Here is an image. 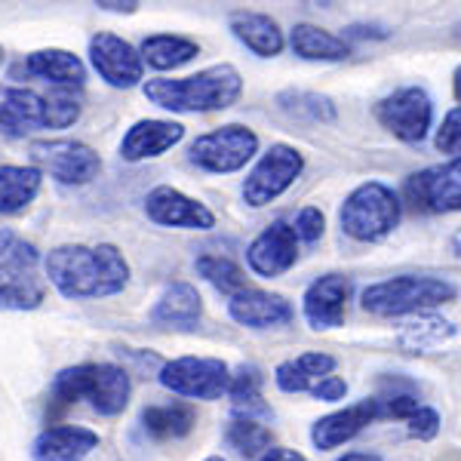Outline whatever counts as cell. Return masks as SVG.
<instances>
[{
    "mask_svg": "<svg viewBox=\"0 0 461 461\" xmlns=\"http://www.w3.org/2000/svg\"><path fill=\"white\" fill-rule=\"evenodd\" d=\"M228 314L234 323L247 326V330H274V326H286L293 320V304L284 295L262 293V289H240L230 295Z\"/></svg>",
    "mask_w": 461,
    "mask_h": 461,
    "instance_id": "19",
    "label": "cell"
},
{
    "mask_svg": "<svg viewBox=\"0 0 461 461\" xmlns=\"http://www.w3.org/2000/svg\"><path fill=\"white\" fill-rule=\"evenodd\" d=\"M258 461H304V456H299L295 449H265Z\"/></svg>",
    "mask_w": 461,
    "mask_h": 461,
    "instance_id": "43",
    "label": "cell"
},
{
    "mask_svg": "<svg viewBox=\"0 0 461 461\" xmlns=\"http://www.w3.org/2000/svg\"><path fill=\"white\" fill-rule=\"evenodd\" d=\"M200 317H203V299L191 284H169L151 311L154 326L160 330L188 332L200 323Z\"/></svg>",
    "mask_w": 461,
    "mask_h": 461,
    "instance_id": "23",
    "label": "cell"
},
{
    "mask_svg": "<svg viewBox=\"0 0 461 461\" xmlns=\"http://www.w3.org/2000/svg\"><path fill=\"white\" fill-rule=\"evenodd\" d=\"M382 406V419H409L419 409V400L412 393H391V397H378Z\"/></svg>",
    "mask_w": 461,
    "mask_h": 461,
    "instance_id": "39",
    "label": "cell"
},
{
    "mask_svg": "<svg viewBox=\"0 0 461 461\" xmlns=\"http://www.w3.org/2000/svg\"><path fill=\"white\" fill-rule=\"evenodd\" d=\"M388 32L382 25H351L345 32V41H384Z\"/></svg>",
    "mask_w": 461,
    "mask_h": 461,
    "instance_id": "41",
    "label": "cell"
},
{
    "mask_svg": "<svg viewBox=\"0 0 461 461\" xmlns=\"http://www.w3.org/2000/svg\"><path fill=\"white\" fill-rule=\"evenodd\" d=\"M348 299H351V280L345 274H326L304 289L302 311L311 330H336L345 323Z\"/></svg>",
    "mask_w": 461,
    "mask_h": 461,
    "instance_id": "17",
    "label": "cell"
},
{
    "mask_svg": "<svg viewBox=\"0 0 461 461\" xmlns=\"http://www.w3.org/2000/svg\"><path fill=\"white\" fill-rule=\"evenodd\" d=\"M293 228H295L299 243H317L326 230V215L320 212V206H304V210H299V215H295Z\"/></svg>",
    "mask_w": 461,
    "mask_h": 461,
    "instance_id": "38",
    "label": "cell"
},
{
    "mask_svg": "<svg viewBox=\"0 0 461 461\" xmlns=\"http://www.w3.org/2000/svg\"><path fill=\"white\" fill-rule=\"evenodd\" d=\"M145 65L154 71H176L200 56V43L182 34H151L139 47Z\"/></svg>",
    "mask_w": 461,
    "mask_h": 461,
    "instance_id": "26",
    "label": "cell"
},
{
    "mask_svg": "<svg viewBox=\"0 0 461 461\" xmlns=\"http://www.w3.org/2000/svg\"><path fill=\"white\" fill-rule=\"evenodd\" d=\"M336 369V357L330 354H302L295 360H286L274 369V382L284 393H302L311 391V384L320 382Z\"/></svg>",
    "mask_w": 461,
    "mask_h": 461,
    "instance_id": "29",
    "label": "cell"
},
{
    "mask_svg": "<svg viewBox=\"0 0 461 461\" xmlns=\"http://www.w3.org/2000/svg\"><path fill=\"white\" fill-rule=\"evenodd\" d=\"M320 6H323V10H332V4H336V0H317Z\"/></svg>",
    "mask_w": 461,
    "mask_h": 461,
    "instance_id": "47",
    "label": "cell"
},
{
    "mask_svg": "<svg viewBox=\"0 0 461 461\" xmlns=\"http://www.w3.org/2000/svg\"><path fill=\"white\" fill-rule=\"evenodd\" d=\"M228 443L234 446L240 456L256 458V456H262L265 449H271L274 434L256 419V415L237 412V419H230V425H228Z\"/></svg>",
    "mask_w": 461,
    "mask_h": 461,
    "instance_id": "33",
    "label": "cell"
},
{
    "mask_svg": "<svg viewBox=\"0 0 461 461\" xmlns=\"http://www.w3.org/2000/svg\"><path fill=\"white\" fill-rule=\"evenodd\" d=\"M449 247H452V252H456V256L461 258V228L456 230V234H452V240H449Z\"/></svg>",
    "mask_w": 461,
    "mask_h": 461,
    "instance_id": "46",
    "label": "cell"
},
{
    "mask_svg": "<svg viewBox=\"0 0 461 461\" xmlns=\"http://www.w3.org/2000/svg\"><path fill=\"white\" fill-rule=\"evenodd\" d=\"M456 299V286L428 274H400L363 289L360 308L373 317H406Z\"/></svg>",
    "mask_w": 461,
    "mask_h": 461,
    "instance_id": "5",
    "label": "cell"
},
{
    "mask_svg": "<svg viewBox=\"0 0 461 461\" xmlns=\"http://www.w3.org/2000/svg\"><path fill=\"white\" fill-rule=\"evenodd\" d=\"M299 262V237L286 221H271L247 249V265L258 277H280Z\"/></svg>",
    "mask_w": 461,
    "mask_h": 461,
    "instance_id": "15",
    "label": "cell"
},
{
    "mask_svg": "<svg viewBox=\"0 0 461 461\" xmlns=\"http://www.w3.org/2000/svg\"><path fill=\"white\" fill-rule=\"evenodd\" d=\"M32 163L43 176L56 178L65 188H84L102 173V158L95 148L74 139H53V142H34L28 148Z\"/></svg>",
    "mask_w": 461,
    "mask_h": 461,
    "instance_id": "9",
    "label": "cell"
},
{
    "mask_svg": "<svg viewBox=\"0 0 461 461\" xmlns=\"http://www.w3.org/2000/svg\"><path fill=\"white\" fill-rule=\"evenodd\" d=\"M434 148L440 154H461V105L443 117L440 130L434 136Z\"/></svg>",
    "mask_w": 461,
    "mask_h": 461,
    "instance_id": "36",
    "label": "cell"
},
{
    "mask_svg": "<svg viewBox=\"0 0 461 461\" xmlns=\"http://www.w3.org/2000/svg\"><path fill=\"white\" fill-rule=\"evenodd\" d=\"M228 28L258 59H274L284 53L286 47V37L280 32V25L271 16H265V13H249V10L230 13Z\"/></svg>",
    "mask_w": 461,
    "mask_h": 461,
    "instance_id": "22",
    "label": "cell"
},
{
    "mask_svg": "<svg viewBox=\"0 0 461 461\" xmlns=\"http://www.w3.org/2000/svg\"><path fill=\"white\" fill-rule=\"evenodd\" d=\"M142 0H95V6L105 13H114V16H132L139 10Z\"/></svg>",
    "mask_w": 461,
    "mask_h": 461,
    "instance_id": "42",
    "label": "cell"
},
{
    "mask_svg": "<svg viewBox=\"0 0 461 461\" xmlns=\"http://www.w3.org/2000/svg\"><path fill=\"white\" fill-rule=\"evenodd\" d=\"M0 262L16 265V267H32L37 265V249L32 243H25L13 230H0Z\"/></svg>",
    "mask_w": 461,
    "mask_h": 461,
    "instance_id": "35",
    "label": "cell"
},
{
    "mask_svg": "<svg viewBox=\"0 0 461 461\" xmlns=\"http://www.w3.org/2000/svg\"><path fill=\"white\" fill-rule=\"evenodd\" d=\"M302 173L304 154L299 148L286 142L271 145L256 160V167L249 169L247 178H243V203L252 206V210H262V206L274 203L277 197H284Z\"/></svg>",
    "mask_w": 461,
    "mask_h": 461,
    "instance_id": "8",
    "label": "cell"
},
{
    "mask_svg": "<svg viewBox=\"0 0 461 461\" xmlns=\"http://www.w3.org/2000/svg\"><path fill=\"white\" fill-rule=\"evenodd\" d=\"M206 461H225V458H221V456H210V458H206Z\"/></svg>",
    "mask_w": 461,
    "mask_h": 461,
    "instance_id": "48",
    "label": "cell"
},
{
    "mask_svg": "<svg viewBox=\"0 0 461 461\" xmlns=\"http://www.w3.org/2000/svg\"><path fill=\"white\" fill-rule=\"evenodd\" d=\"M277 108L289 117H299V121L311 123H336L339 117L336 102L330 95L311 93V89H284L277 95Z\"/></svg>",
    "mask_w": 461,
    "mask_h": 461,
    "instance_id": "31",
    "label": "cell"
},
{
    "mask_svg": "<svg viewBox=\"0 0 461 461\" xmlns=\"http://www.w3.org/2000/svg\"><path fill=\"white\" fill-rule=\"evenodd\" d=\"M456 37H458V41H461V25H456Z\"/></svg>",
    "mask_w": 461,
    "mask_h": 461,
    "instance_id": "50",
    "label": "cell"
},
{
    "mask_svg": "<svg viewBox=\"0 0 461 461\" xmlns=\"http://www.w3.org/2000/svg\"><path fill=\"white\" fill-rule=\"evenodd\" d=\"M142 93L151 105L173 114H210L225 111L240 99L243 77L234 65L221 62L188 77H154L142 86Z\"/></svg>",
    "mask_w": 461,
    "mask_h": 461,
    "instance_id": "2",
    "label": "cell"
},
{
    "mask_svg": "<svg viewBox=\"0 0 461 461\" xmlns=\"http://www.w3.org/2000/svg\"><path fill=\"white\" fill-rule=\"evenodd\" d=\"M375 121L406 145H419L434 126V102L421 86H403L375 105Z\"/></svg>",
    "mask_w": 461,
    "mask_h": 461,
    "instance_id": "11",
    "label": "cell"
},
{
    "mask_svg": "<svg viewBox=\"0 0 461 461\" xmlns=\"http://www.w3.org/2000/svg\"><path fill=\"white\" fill-rule=\"evenodd\" d=\"M89 65L114 89H132L145 80V59L130 41L99 32L89 37Z\"/></svg>",
    "mask_w": 461,
    "mask_h": 461,
    "instance_id": "13",
    "label": "cell"
},
{
    "mask_svg": "<svg viewBox=\"0 0 461 461\" xmlns=\"http://www.w3.org/2000/svg\"><path fill=\"white\" fill-rule=\"evenodd\" d=\"M13 80H43L53 86H84L86 84V65L80 56L68 53V50H34L22 59L19 65H13Z\"/></svg>",
    "mask_w": 461,
    "mask_h": 461,
    "instance_id": "16",
    "label": "cell"
},
{
    "mask_svg": "<svg viewBox=\"0 0 461 461\" xmlns=\"http://www.w3.org/2000/svg\"><path fill=\"white\" fill-rule=\"evenodd\" d=\"M185 139V126L176 121H136L121 139V158L126 163H142L160 158Z\"/></svg>",
    "mask_w": 461,
    "mask_h": 461,
    "instance_id": "20",
    "label": "cell"
},
{
    "mask_svg": "<svg viewBox=\"0 0 461 461\" xmlns=\"http://www.w3.org/2000/svg\"><path fill=\"white\" fill-rule=\"evenodd\" d=\"M99 446V434L77 425H59L43 430L34 440V461H84Z\"/></svg>",
    "mask_w": 461,
    "mask_h": 461,
    "instance_id": "21",
    "label": "cell"
},
{
    "mask_svg": "<svg viewBox=\"0 0 461 461\" xmlns=\"http://www.w3.org/2000/svg\"><path fill=\"white\" fill-rule=\"evenodd\" d=\"M256 154H258V136L243 123H225L212 132H203L188 148L191 163L212 176L240 173Z\"/></svg>",
    "mask_w": 461,
    "mask_h": 461,
    "instance_id": "7",
    "label": "cell"
},
{
    "mask_svg": "<svg viewBox=\"0 0 461 461\" xmlns=\"http://www.w3.org/2000/svg\"><path fill=\"white\" fill-rule=\"evenodd\" d=\"M339 461H382L378 456H369V452H348L345 458H339Z\"/></svg>",
    "mask_w": 461,
    "mask_h": 461,
    "instance_id": "44",
    "label": "cell"
},
{
    "mask_svg": "<svg viewBox=\"0 0 461 461\" xmlns=\"http://www.w3.org/2000/svg\"><path fill=\"white\" fill-rule=\"evenodd\" d=\"M145 215L154 225H163V228H185V230L215 228V212L210 206L188 197L185 191L169 188V185H160V188L148 191Z\"/></svg>",
    "mask_w": 461,
    "mask_h": 461,
    "instance_id": "14",
    "label": "cell"
},
{
    "mask_svg": "<svg viewBox=\"0 0 461 461\" xmlns=\"http://www.w3.org/2000/svg\"><path fill=\"white\" fill-rule=\"evenodd\" d=\"M43 302V284L32 267L0 262V311H34Z\"/></svg>",
    "mask_w": 461,
    "mask_h": 461,
    "instance_id": "27",
    "label": "cell"
},
{
    "mask_svg": "<svg viewBox=\"0 0 461 461\" xmlns=\"http://www.w3.org/2000/svg\"><path fill=\"white\" fill-rule=\"evenodd\" d=\"M311 393H314L317 400H323V403H339V400L348 397V382L339 375H323L320 382L311 384Z\"/></svg>",
    "mask_w": 461,
    "mask_h": 461,
    "instance_id": "40",
    "label": "cell"
},
{
    "mask_svg": "<svg viewBox=\"0 0 461 461\" xmlns=\"http://www.w3.org/2000/svg\"><path fill=\"white\" fill-rule=\"evenodd\" d=\"M160 384L178 397L221 400L228 393L230 369L215 357H176L160 366Z\"/></svg>",
    "mask_w": 461,
    "mask_h": 461,
    "instance_id": "10",
    "label": "cell"
},
{
    "mask_svg": "<svg viewBox=\"0 0 461 461\" xmlns=\"http://www.w3.org/2000/svg\"><path fill=\"white\" fill-rule=\"evenodd\" d=\"M228 397L240 415H271L262 403V373L256 366H240L228 382Z\"/></svg>",
    "mask_w": 461,
    "mask_h": 461,
    "instance_id": "32",
    "label": "cell"
},
{
    "mask_svg": "<svg viewBox=\"0 0 461 461\" xmlns=\"http://www.w3.org/2000/svg\"><path fill=\"white\" fill-rule=\"evenodd\" d=\"M197 274L206 280V284H212L219 293H225V295H234V293H240V289L249 286L247 271H243L237 262H230L228 256H200L197 258Z\"/></svg>",
    "mask_w": 461,
    "mask_h": 461,
    "instance_id": "34",
    "label": "cell"
},
{
    "mask_svg": "<svg viewBox=\"0 0 461 461\" xmlns=\"http://www.w3.org/2000/svg\"><path fill=\"white\" fill-rule=\"evenodd\" d=\"M406 430L409 437H415V440H434L437 434H440V412L430 406H419L412 415L406 419Z\"/></svg>",
    "mask_w": 461,
    "mask_h": 461,
    "instance_id": "37",
    "label": "cell"
},
{
    "mask_svg": "<svg viewBox=\"0 0 461 461\" xmlns=\"http://www.w3.org/2000/svg\"><path fill=\"white\" fill-rule=\"evenodd\" d=\"M456 323L437 317V314H421L415 320H406L403 330H400V348L406 354H430L437 348H443L449 339H456Z\"/></svg>",
    "mask_w": 461,
    "mask_h": 461,
    "instance_id": "28",
    "label": "cell"
},
{
    "mask_svg": "<svg viewBox=\"0 0 461 461\" xmlns=\"http://www.w3.org/2000/svg\"><path fill=\"white\" fill-rule=\"evenodd\" d=\"M142 425L151 437L158 440H178L188 437L197 425V412L191 403H163V406H148L142 412Z\"/></svg>",
    "mask_w": 461,
    "mask_h": 461,
    "instance_id": "30",
    "label": "cell"
},
{
    "mask_svg": "<svg viewBox=\"0 0 461 461\" xmlns=\"http://www.w3.org/2000/svg\"><path fill=\"white\" fill-rule=\"evenodd\" d=\"M452 93H456V102L461 105V65L456 68V74H452Z\"/></svg>",
    "mask_w": 461,
    "mask_h": 461,
    "instance_id": "45",
    "label": "cell"
},
{
    "mask_svg": "<svg viewBox=\"0 0 461 461\" xmlns=\"http://www.w3.org/2000/svg\"><path fill=\"white\" fill-rule=\"evenodd\" d=\"M403 197L421 212H458L461 210V154L449 163L412 173L403 185Z\"/></svg>",
    "mask_w": 461,
    "mask_h": 461,
    "instance_id": "12",
    "label": "cell"
},
{
    "mask_svg": "<svg viewBox=\"0 0 461 461\" xmlns=\"http://www.w3.org/2000/svg\"><path fill=\"white\" fill-rule=\"evenodd\" d=\"M132 382L130 373L114 363H80L56 375L53 397L59 403H80L86 400L99 415H121L130 406Z\"/></svg>",
    "mask_w": 461,
    "mask_h": 461,
    "instance_id": "4",
    "label": "cell"
},
{
    "mask_svg": "<svg viewBox=\"0 0 461 461\" xmlns=\"http://www.w3.org/2000/svg\"><path fill=\"white\" fill-rule=\"evenodd\" d=\"M289 47L304 62H345L351 56V41L330 34L326 28L311 25V22H299L289 32Z\"/></svg>",
    "mask_w": 461,
    "mask_h": 461,
    "instance_id": "24",
    "label": "cell"
},
{
    "mask_svg": "<svg viewBox=\"0 0 461 461\" xmlns=\"http://www.w3.org/2000/svg\"><path fill=\"white\" fill-rule=\"evenodd\" d=\"M375 419H382V406L378 400H360L354 406H345L332 415H323L320 421H314L311 428V440H314L317 449L330 452V449H339L341 443L354 440L363 428H369Z\"/></svg>",
    "mask_w": 461,
    "mask_h": 461,
    "instance_id": "18",
    "label": "cell"
},
{
    "mask_svg": "<svg viewBox=\"0 0 461 461\" xmlns=\"http://www.w3.org/2000/svg\"><path fill=\"white\" fill-rule=\"evenodd\" d=\"M47 277L65 299H105L130 284V265L114 243H65L47 256Z\"/></svg>",
    "mask_w": 461,
    "mask_h": 461,
    "instance_id": "1",
    "label": "cell"
},
{
    "mask_svg": "<svg viewBox=\"0 0 461 461\" xmlns=\"http://www.w3.org/2000/svg\"><path fill=\"white\" fill-rule=\"evenodd\" d=\"M400 194L384 182H363L345 197L339 210L341 230L357 243H378L400 225Z\"/></svg>",
    "mask_w": 461,
    "mask_h": 461,
    "instance_id": "6",
    "label": "cell"
},
{
    "mask_svg": "<svg viewBox=\"0 0 461 461\" xmlns=\"http://www.w3.org/2000/svg\"><path fill=\"white\" fill-rule=\"evenodd\" d=\"M80 99H74L71 86H56V93L41 95L34 89L0 84V132L28 136L37 130H68L80 121Z\"/></svg>",
    "mask_w": 461,
    "mask_h": 461,
    "instance_id": "3",
    "label": "cell"
},
{
    "mask_svg": "<svg viewBox=\"0 0 461 461\" xmlns=\"http://www.w3.org/2000/svg\"><path fill=\"white\" fill-rule=\"evenodd\" d=\"M4 59H6V53H4V47H0V65H4Z\"/></svg>",
    "mask_w": 461,
    "mask_h": 461,
    "instance_id": "49",
    "label": "cell"
},
{
    "mask_svg": "<svg viewBox=\"0 0 461 461\" xmlns=\"http://www.w3.org/2000/svg\"><path fill=\"white\" fill-rule=\"evenodd\" d=\"M43 173L28 163V167H16L6 163L0 167V215H19L34 203L41 194Z\"/></svg>",
    "mask_w": 461,
    "mask_h": 461,
    "instance_id": "25",
    "label": "cell"
}]
</instances>
